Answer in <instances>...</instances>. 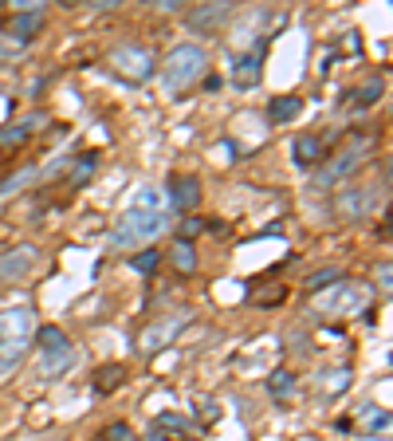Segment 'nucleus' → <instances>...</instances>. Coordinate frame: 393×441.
<instances>
[{"label":"nucleus","mask_w":393,"mask_h":441,"mask_svg":"<svg viewBox=\"0 0 393 441\" xmlns=\"http://www.w3.org/2000/svg\"><path fill=\"white\" fill-rule=\"evenodd\" d=\"M331 284H342V272H338V268H323V272H314L311 280H307V288H311V291H326Z\"/></svg>","instance_id":"aec40b11"},{"label":"nucleus","mask_w":393,"mask_h":441,"mask_svg":"<svg viewBox=\"0 0 393 441\" xmlns=\"http://www.w3.org/2000/svg\"><path fill=\"white\" fill-rule=\"evenodd\" d=\"M146 441H173V437H169V433H161V430H157V426H154V430L146 433Z\"/></svg>","instance_id":"a878e982"},{"label":"nucleus","mask_w":393,"mask_h":441,"mask_svg":"<svg viewBox=\"0 0 393 441\" xmlns=\"http://www.w3.org/2000/svg\"><path fill=\"white\" fill-rule=\"evenodd\" d=\"M32 178H36V173H32V170H20L16 173V178H8V181H0V197H8V193H16L20 190V185H28V181Z\"/></svg>","instance_id":"b1692460"},{"label":"nucleus","mask_w":393,"mask_h":441,"mask_svg":"<svg viewBox=\"0 0 393 441\" xmlns=\"http://www.w3.org/2000/svg\"><path fill=\"white\" fill-rule=\"evenodd\" d=\"M225 16H228V4H213V8L196 12L193 24H196V28H205V24H216V20H225Z\"/></svg>","instance_id":"4be33fe9"},{"label":"nucleus","mask_w":393,"mask_h":441,"mask_svg":"<svg viewBox=\"0 0 393 441\" xmlns=\"http://www.w3.org/2000/svg\"><path fill=\"white\" fill-rule=\"evenodd\" d=\"M378 280H382V288H389V280H393V272H389V264H382V272H378Z\"/></svg>","instance_id":"bb28decb"},{"label":"nucleus","mask_w":393,"mask_h":441,"mask_svg":"<svg viewBox=\"0 0 393 441\" xmlns=\"http://www.w3.org/2000/svg\"><path fill=\"white\" fill-rule=\"evenodd\" d=\"M157 264H161V252H154V249H142L138 256H130V268H134V272H142V276L157 272Z\"/></svg>","instance_id":"f3484780"},{"label":"nucleus","mask_w":393,"mask_h":441,"mask_svg":"<svg viewBox=\"0 0 393 441\" xmlns=\"http://www.w3.org/2000/svg\"><path fill=\"white\" fill-rule=\"evenodd\" d=\"M134 433H130V426H110L107 433H102V441H130Z\"/></svg>","instance_id":"393cba45"},{"label":"nucleus","mask_w":393,"mask_h":441,"mask_svg":"<svg viewBox=\"0 0 393 441\" xmlns=\"http://www.w3.org/2000/svg\"><path fill=\"white\" fill-rule=\"evenodd\" d=\"M205 63H208V55H205L201 44H181V48H173L166 55V63H161V79H166L173 91H185L205 75Z\"/></svg>","instance_id":"7ed1b4c3"},{"label":"nucleus","mask_w":393,"mask_h":441,"mask_svg":"<svg viewBox=\"0 0 393 441\" xmlns=\"http://www.w3.org/2000/svg\"><path fill=\"white\" fill-rule=\"evenodd\" d=\"M95 390L98 394H110V390H118V382H126V367H118V362H107V367H98L95 371Z\"/></svg>","instance_id":"6e6552de"},{"label":"nucleus","mask_w":393,"mask_h":441,"mask_svg":"<svg viewBox=\"0 0 393 441\" xmlns=\"http://www.w3.org/2000/svg\"><path fill=\"white\" fill-rule=\"evenodd\" d=\"M36 347H39V355H51V351H67L71 343L59 327H39L36 331Z\"/></svg>","instance_id":"f8f14e48"},{"label":"nucleus","mask_w":393,"mask_h":441,"mask_svg":"<svg viewBox=\"0 0 393 441\" xmlns=\"http://www.w3.org/2000/svg\"><path fill=\"white\" fill-rule=\"evenodd\" d=\"M71 362H75V351H51V355H44V374H59V371H67Z\"/></svg>","instance_id":"a211bd4d"},{"label":"nucleus","mask_w":393,"mask_h":441,"mask_svg":"<svg viewBox=\"0 0 393 441\" xmlns=\"http://www.w3.org/2000/svg\"><path fill=\"white\" fill-rule=\"evenodd\" d=\"M260 79V55H244V60L236 63V83L240 87H248V83Z\"/></svg>","instance_id":"dca6fc26"},{"label":"nucleus","mask_w":393,"mask_h":441,"mask_svg":"<svg viewBox=\"0 0 393 441\" xmlns=\"http://www.w3.org/2000/svg\"><path fill=\"white\" fill-rule=\"evenodd\" d=\"M157 430H161V433H185L189 430V418H181V414H173V410H169V414H157Z\"/></svg>","instance_id":"412c9836"},{"label":"nucleus","mask_w":393,"mask_h":441,"mask_svg":"<svg viewBox=\"0 0 393 441\" xmlns=\"http://www.w3.org/2000/svg\"><path fill=\"white\" fill-rule=\"evenodd\" d=\"M338 166H331V170H323V181H338L342 173H350L354 166H358V150H350V154H338Z\"/></svg>","instance_id":"6ab92c4d"},{"label":"nucleus","mask_w":393,"mask_h":441,"mask_svg":"<svg viewBox=\"0 0 393 441\" xmlns=\"http://www.w3.org/2000/svg\"><path fill=\"white\" fill-rule=\"evenodd\" d=\"M319 154H323V142H319V138H311V134L295 138V150H291L295 166H314V162H319Z\"/></svg>","instance_id":"9b49d317"},{"label":"nucleus","mask_w":393,"mask_h":441,"mask_svg":"<svg viewBox=\"0 0 393 441\" xmlns=\"http://www.w3.org/2000/svg\"><path fill=\"white\" fill-rule=\"evenodd\" d=\"M378 99H382V79H370L362 91H358V107H373Z\"/></svg>","instance_id":"5701e85b"},{"label":"nucleus","mask_w":393,"mask_h":441,"mask_svg":"<svg viewBox=\"0 0 393 441\" xmlns=\"http://www.w3.org/2000/svg\"><path fill=\"white\" fill-rule=\"evenodd\" d=\"M267 390H272V398H291L295 394V374L291 371H275L272 382H267Z\"/></svg>","instance_id":"2eb2a0df"},{"label":"nucleus","mask_w":393,"mask_h":441,"mask_svg":"<svg viewBox=\"0 0 393 441\" xmlns=\"http://www.w3.org/2000/svg\"><path fill=\"white\" fill-rule=\"evenodd\" d=\"M110 63L118 67V75H126V79H134V83L149 79V71H154V60H149V51L134 48V44H126V48H114Z\"/></svg>","instance_id":"20e7f679"},{"label":"nucleus","mask_w":393,"mask_h":441,"mask_svg":"<svg viewBox=\"0 0 393 441\" xmlns=\"http://www.w3.org/2000/svg\"><path fill=\"white\" fill-rule=\"evenodd\" d=\"M32 126H44V114H32V119H24V122H12L8 131H0V150H12V146H20V142L32 134Z\"/></svg>","instance_id":"0eeeda50"},{"label":"nucleus","mask_w":393,"mask_h":441,"mask_svg":"<svg viewBox=\"0 0 393 441\" xmlns=\"http://www.w3.org/2000/svg\"><path fill=\"white\" fill-rule=\"evenodd\" d=\"M36 261H39V252L32 249V244H20L8 256H0V276H4V280H20V276H28V272L36 268Z\"/></svg>","instance_id":"423d86ee"},{"label":"nucleus","mask_w":393,"mask_h":441,"mask_svg":"<svg viewBox=\"0 0 393 441\" xmlns=\"http://www.w3.org/2000/svg\"><path fill=\"white\" fill-rule=\"evenodd\" d=\"M366 205H370V193L366 190H342L338 193V213H346V217L366 213Z\"/></svg>","instance_id":"ddd939ff"},{"label":"nucleus","mask_w":393,"mask_h":441,"mask_svg":"<svg viewBox=\"0 0 393 441\" xmlns=\"http://www.w3.org/2000/svg\"><path fill=\"white\" fill-rule=\"evenodd\" d=\"M169 256H173V268H177V272H193V268H196L193 241H181V237H177V244H173V252H169Z\"/></svg>","instance_id":"4468645a"},{"label":"nucleus","mask_w":393,"mask_h":441,"mask_svg":"<svg viewBox=\"0 0 393 441\" xmlns=\"http://www.w3.org/2000/svg\"><path fill=\"white\" fill-rule=\"evenodd\" d=\"M299 110H303V99L299 95H284V99H272L267 114H272V122H291L299 119Z\"/></svg>","instance_id":"9d476101"},{"label":"nucleus","mask_w":393,"mask_h":441,"mask_svg":"<svg viewBox=\"0 0 393 441\" xmlns=\"http://www.w3.org/2000/svg\"><path fill=\"white\" fill-rule=\"evenodd\" d=\"M169 201H173L181 213H193L196 205H201V181L193 178V173H173L169 178Z\"/></svg>","instance_id":"39448f33"},{"label":"nucleus","mask_w":393,"mask_h":441,"mask_svg":"<svg viewBox=\"0 0 393 441\" xmlns=\"http://www.w3.org/2000/svg\"><path fill=\"white\" fill-rule=\"evenodd\" d=\"M39 24H44V12H39V8H36V12H32V8H20V16L8 24V28L16 32V40H32V36L39 32Z\"/></svg>","instance_id":"1a4fd4ad"},{"label":"nucleus","mask_w":393,"mask_h":441,"mask_svg":"<svg viewBox=\"0 0 393 441\" xmlns=\"http://www.w3.org/2000/svg\"><path fill=\"white\" fill-rule=\"evenodd\" d=\"M169 225V213H166V197L157 190H138L134 205L126 209V217L118 220V229L110 241L118 244V249H130V244H142V241H154L157 232H166Z\"/></svg>","instance_id":"f257e3e1"},{"label":"nucleus","mask_w":393,"mask_h":441,"mask_svg":"<svg viewBox=\"0 0 393 441\" xmlns=\"http://www.w3.org/2000/svg\"><path fill=\"white\" fill-rule=\"evenodd\" d=\"M32 335H36V311L32 308L0 311V379L24 362V355L32 351Z\"/></svg>","instance_id":"f03ea898"}]
</instances>
